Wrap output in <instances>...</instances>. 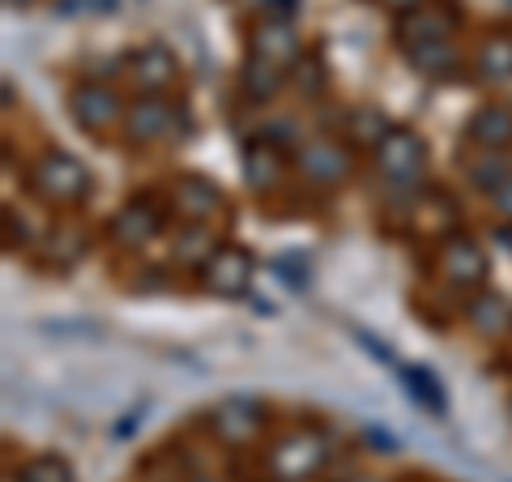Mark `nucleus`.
<instances>
[{
    "mask_svg": "<svg viewBox=\"0 0 512 482\" xmlns=\"http://www.w3.org/2000/svg\"><path fill=\"white\" fill-rule=\"evenodd\" d=\"M35 192L52 205H77L90 192V171L77 163L73 154L52 150V154H43L35 167Z\"/></svg>",
    "mask_w": 512,
    "mask_h": 482,
    "instance_id": "1",
    "label": "nucleus"
},
{
    "mask_svg": "<svg viewBox=\"0 0 512 482\" xmlns=\"http://www.w3.org/2000/svg\"><path fill=\"white\" fill-rule=\"evenodd\" d=\"M376 171L393 188H414L423 175V141L410 128H389V137L376 146Z\"/></svg>",
    "mask_w": 512,
    "mask_h": 482,
    "instance_id": "2",
    "label": "nucleus"
},
{
    "mask_svg": "<svg viewBox=\"0 0 512 482\" xmlns=\"http://www.w3.org/2000/svg\"><path fill=\"white\" fill-rule=\"evenodd\" d=\"M436 269L444 273L448 286L474 291V286H483V278H487V252L478 248L474 239L453 235V239H444V248L436 252Z\"/></svg>",
    "mask_w": 512,
    "mask_h": 482,
    "instance_id": "3",
    "label": "nucleus"
},
{
    "mask_svg": "<svg viewBox=\"0 0 512 482\" xmlns=\"http://www.w3.org/2000/svg\"><path fill=\"white\" fill-rule=\"evenodd\" d=\"M69 103H73V120L82 124L86 133H94V137L111 133V128L120 124V116H124V103H120V94L111 90V86H99V82H86V86H77Z\"/></svg>",
    "mask_w": 512,
    "mask_h": 482,
    "instance_id": "4",
    "label": "nucleus"
},
{
    "mask_svg": "<svg viewBox=\"0 0 512 482\" xmlns=\"http://www.w3.org/2000/svg\"><path fill=\"white\" fill-rule=\"evenodd\" d=\"M299 175L316 188H338L350 175V154L338 146V141H303L299 146Z\"/></svg>",
    "mask_w": 512,
    "mask_h": 482,
    "instance_id": "5",
    "label": "nucleus"
},
{
    "mask_svg": "<svg viewBox=\"0 0 512 482\" xmlns=\"http://www.w3.org/2000/svg\"><path fill=\"white\" fill-rule=\"evenodd\" d=\"M325 457H329V448L316 431H295V436H286L274 453H269V465H274L278 478L295 482V478H308Z\"/></svg>",
    "mask_w": 512,
    "mask_h": 482,
    "instance_id": "6",
    "label": "nucleus"
},
{
    "mask_svg": "<svg viewBox=\"0 0 512 482\" xmlns=\"http://www.w3.org/2000/svg\"><path fill=\"white\" fill-rule=\"evenodd\" d=\"M453 30H457V13L448 5H419L397 18V43L402 47L440 43V39H453Z\"/></svg>",
    "mask_w": 512,
    "mask_h": 482,
    "instance_id": "7",
    "label": "nucleus"
},
{
    "mask_svg": "<svg viewBox=\"0 0 512 482\" xmlns=\"http://www.w3.org/2000/svg\"><path fill=\"white\" fill-rule=\"evenodd\" d=\"M252 56L278 64V69H286V64H299V60H303V47H299L295 26L286 22V18H265V22H256V26H252Z\"/></svg>",
    "mask_w": 512,
    "mask_h": 482,
    "instance_id": "8",
    "label": "nucleus"
},
{
    "mask_svg": "<svg viewBox=\"0 0 512 482\" xmlns=\"http://www.w3.org/2000/svg\"><path fill=\"white\" fill-rule=\"evenodd\" d=\"M201 273H205V291H214V295H244L248 282H252V256L244 248H218Z\"/></svg>",
    "mask_w": 512,
    "mask_h": 482,
    "instance_id": "9",
    "label": "nucleus"
},
{
    "mask_svg": "<svg viewBox=\"0 0 512 482\" xmlns=\"http://www.w3.org/2000/svg\"><path fill=\"white\" fill-rule=\"evenodd\" d=\"M124 128H128V141L133 146H150V141H163L171 137V128H175V107L167 99H141L128 107V116H124Z\"/></svg>",
    "mask_w": 512,
    "mask_h": 482,
    "instance_id": "10",
    "label": "nucleus"
},
{
    "mask_svg": "<svg viewBox=\"0 0 512 482\" xmlns=\"http://www.w3.org/2000/svg\"><path fill=\"white\" fill-rule=\"evenodd\" d=\"M222 192L205 180V175H184L180 184H175V210L192 222H205V218H218L222 214Z\"/></svg>",
    "mask_w": 512,
    "mask_h": 482,
    "instance_id": "11",
    "label": "nucleus"
},
{
    "mask_svg": "<svg viewBox=\"0 0 512 482\" xmlns=\"http://www.w3.org/2000/svg\"><path fill=\"white\" fill-rule=\"evenodd\" d=\"M214 431L222 444H248L256 431H261V406L252 401H227V406L214 410Z\"/></svg>",
    "mask_w": 512,
    "mask_h": 482,
    "instance_id": "12",
    "label": "nucleus"
},
{
    "mask_svg": "<svg viewBox=\"0 0 512 482\" xmlns=\"http://www.w3.org/2000/svg\"><path fill=\"white\" fill-rule=\"evenodd\" d=\"M128 69H133V82L141 90H167L175 82V73H180V64H175V56L167 52V47H141V52L128 60Z\"/></svg>",
    "mask_w": 512,
    "mask_h": 482,
    "instance_id": "13",
    "label": "nucleus"
},
{
    "mask_svg": "<svg viewBox=\"0 0 512 482\" xmlns=\"http://www.w3.org/2000/svg\"><path fill=\"white\" fill-rule=\"evenodd\" d=\"M466 137L474 141L478 150H504L512 146V111L508 107H478L474 120L466 128Z\"/></svg>",
    "mask_w": 512,
    "mask_h": 482,
    "instance_id": "14",
    "label": "nucleus"
},
{
    "mask_svg": "<svg viewBox=\"0 0 512 482\" xmlns=\"http://www.w3.org/2000/svg\"><path fill=\"white\" fill-rule=\"evenodd\" d=\"M158 214L150 210V205H141V201H133V205H124V210L116 214V222H111V235H116V244H124V248H146L150 239L158 235Z\"/></svg>",
    "mask_w": 512,
    "mask_h": 482,
    "instance_id": "15",
    "label": "nucleus"
},
{
    "mask_svg": "<svg viewBox=\"0 0 512 482\" xmlns=\"http://www.w3.org/2000/svg\"><path fill=\"white\" fill-rule=\"evenodd\" d=\"M244 171H248V184L256 192H274L282 184V175H286V158L282 150L274 146V141H256V146L244 154Z\"/></svg>",
    "mask_w": 512,
    "mask_h": 482,
    "instance_id": "16",
    "label": "nucleus"
},
{
    "mask_svg": "<svg viewBox=\"0 0 512 482\" xmlns=\"http://www.w3.org/2000/svg\"><path fill=\"white\" fill-rule=\"evenodd\" d=\"M466 325L478 337H508L512 333V308L500 295H478L466 308Z\"/></svg>",
    "mask_w": 512,
    "mask_h": 482,
    "instance_id": "17",
    "label": "nucleus"
},
{
    "mask_svg": "<svg viewBox=\"0 0 512 482\" xmlns=\"http://www.w3.org/2000/svg\"><path fill=\"white\" fill-rule=\"evenodd\" d=\"M397 372H402L406 393H410L414 401H419V406H423L427 414H436V419H444V414H448V397H444V389H440L436 372H427V367H419V363H402Z\"/></svg>",
    "mask_w": 512,
    "mask_h": 482,
    "instance_id": "18",
    "label": "nucleus"
},
{
    "mask_svg": "<svg viewBox=\"0 0 512 482\" xmlns=\"http://www.w3.org/2000/svg\"><path fill=\"white\" fill-rule=\"evenodd\" d=\"M461 167H466L470 184H474V188H483V192H500V188L512 180V163H508V158H495V150L470 154Z\"/></svg>",
    "mask_w": 512,
    "mask_h": 482,
    "instance_id": "19",
    "label": "nucleus"
},
{
    "mask_svg": "<svg viewBox=\"0 0 512 482\" xmlns=\"http://www.w3.org/2000/svg\"><path fill=\"white\" fill-rule=\"evenodd\" d=\"M474 69H478V77H487V82H508L512 77V35H491L478 47Z\"/></svg>",
    "mask_w": 512,
    "mask_h": 482,
    "instance_id": "20",
    "label": "nucleus"
},
{
    "mask_svg": "<svg viewBox=\"0 0 512 482\" xmlns=\"http://www.w3.org/2000/svg\"><path fill=\"white\" fill-rule=\"evenodd\" d=\"M239 86H244V94L252 103H269L274 94L282 90V73H278V64H269V60H248L244 64V73H239Z\"/></svg>",
    "mask_w": 512,
    "mask_h": 482,
    "instance_id": "21",
    "label": "nucleus"
},
{
    "mask_svg": "<svg viewBox=\"0 0 512 482\" xmlns=\"http://www.w3.org/2000/svg\"><path fill=\"white\" fill-rule=\"evenodd\" d=\"M406 60L414 64L419 73H448V69H457V47L453 39H440V43H419V47H406Z\"/></svg>",
    "mask_w": 512,
    "mask_h": 482,
    "instance_id": "22",
    "label": "nucleus"
},
{
    "mask_svg": "<svg viewBox=\"0 0 512 482\" xmlns=\"http://www.w3.org/2000/svg\"><path fill=\"white\" fill-rule=\"evenodd\" d=\"M218 248L210 244V231H201V227H188L180 239H175V261L180 265H210V256H214Z\"/></svg>",
    "mask_w": 512,
    "mask_h": 482,
    "instance_id": "23",
    "label": "nucleus"
},
{
    "mask_svg": "<svg viewBox=\"0 0 512 482\" xmlns=\"http://www.w3.org/2000/svg\"><path fill=\"white\" fill-rule=\"evenodd\" d=\"M350 137H355L359 146H380V141L389 137V124H384L376 107H359V111H350Z\"/></svg>",
    "mask_w": 512,
    "mask_h": 482,
    "instance_id": "24",
    "label": "nucleus"
},
{
    "mask_svg": "<svg viewBox=\"0 0 512 482\" xmlns=\"http://www.w3.org/2000/svg\"><path fill=\"white\" fill-rule=\"evenodd\" d=\"M18 482H73V470L60 457H35L18 470Z\"/></svg>",
    "mask_w": 512,
    "mask_h": 482,
    "instance_id": "25",
    "label": "nucleus"
},
{
    "mask_svg": "<svg viewBox=\"0 0 512 482\" xmlns=\"http://www.w3.org/2000/svg\"><path fill=\"white\" fill-rule=\"evenodd\" d=\"M295 86L303 90V94H320V86H325V73H320V60L316 56H303L299 64H295Z\"/></svg>",
    "mask_w": 512,
    "mask_h": 482,
    "instance_id": "26",
    "label": "nucleus"
},
{
    "mask_svg": "<svg viewBox=\"0 0 512 482\" xmlns=\"http://www.w3.org/2000/svg\"><path fill=\"white\" fill-rule=\"evenodd\" d=\"M355 342L367 350V355H372V359H380L384 367H402V363H397L393 355H389V350H384V342H376V337L372 333H367V329H355Z\"/></svg>",
    "mask_w": 512,
    "mask_h": 482,
    "instance_id": "27",
    "label": "nucleus"
},
{
    "mask_svg": "<svg viewBox=\"0 0 512 482\" xmlns=\"http://www.w3.org/2000/svg\"><path fill=\"white\" fill-rule=\"evenodd\" d=\"M274 269L282 273V282H286V286H295V291H303V286H308V278H303V269H299V265H291L286 256H278Z\"/></svg>",
    "mask_w": 512,
    "mask_h": 482,
    "instance_id": "28",
    "label": "nucleus"
},
{
    "mask_svg": "<svg viewBox=\"0 0 512 482\" xmlns=\"http://www.w3.org/2000/svg\"><path fill=\"white\" fill-rule=\"evenodd\" d=\"M491 205H495V214L500 218H512V180L500 192H491Z\"/></svg>",
    "mask_w": 512,
    "mask_h": 482,
    "instance_id": "29",
    "label": "nucleus"
},
{
    "mask_svg": "<svg viewBox=\"0 0 512 482\" xmlns=\"http://www.w3.org/2000/svg\"><path fill=\"white\" fill-rule=\"evenodd\" d=\"M367 440L376 444V453H397V436H389V431H380V427L367 431Z\"/></svg>",
    "mask_w": 512,
    "mask_h": 482,
    "instance_id": "30",
    "label": "nucleus"
},
{
    "mask_svg": "<svg viewBox=\"0 0 512 482\" xmlns=\"http://www.w3.org/2000/svg\"><path fill=\"white\" fill-rule=\"evenodd\" d=\"M389 9H397V13H410V9H419V5H427V0H384Z\"/></svg>",
    "mask_w": 512,
    "mask_h": 482,
    "instance_id": "31",
    "label": "nucleus"
},
{
    "mask_svg": "<svg viewBox=\"0 0 512 482\" xmlns=\"http://www.w3.org/2000/svg\"><path fill=\"white\" fill-rule=\"evenodd\" d=\"M269 5H274L278 13H295V0H269Z\"/></svg>",
    "mask_w": 512,
    "mask_h": 482,
    "instance_id": "32",
    "label": "nucleus"
},
{
    "mask_svg": "<svg viewBox=\"0 0 512 482\" xmlns=\"http://www.w3.org/2000/svg\"><path fill=\"white\" fill-rule=\"evenodd\" d=\"M5 5H13V9H18V5H30V0H5Z\"/></svg>",
    "mask_w": 512,
    "mask_h": 482,
    "instance_id": "33",
    "label": "nucleus"
},
{
    "mask_svg": "<svg viewBox=\"0 0 512 482\" xmlns=\"http://www.w3.org/2000/svg\"><path fill=\"white\" fill-rule=\"evenodd\" d=\"M197 482H214V478H197Z\"/></svg>",
    "mask_w": 512,
    "mask_h": 482,
    "instance_id": "34",
    "label": "nucleus"
},
{
    "mask_svg": "<svg viewBox=\"0 0 512 482\" xmlns=\"http://www.w3.org/2000/svg\"><path fill=\"white\" fill-rule=\"evenodd\" d=\"M363 482H380V478H363Z\"/></svg>",
    "mask_w": 512,
    "mask_h": 482,
    "instance_id": "35",
    "label": "nucleus"
}]
</instances>
